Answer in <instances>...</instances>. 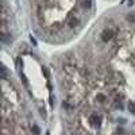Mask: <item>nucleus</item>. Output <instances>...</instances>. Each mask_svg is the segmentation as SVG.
I'll use <instances>...</instances> for the list:
<instances>
[{
    "label": "nucleus",
    "instance_id": "1",
    "mask_svg": "<svg viewBox=\"0 0 135 135\" xmlns=\"http://www.w3.org/2000/svg\"><path fill=\"white\" fill-rule=\"evenodd\" d=\"M89 120H91V123H92L93 126H100V122H101L100 116H99V115H96V114L91 115V118H89Z\"/></svg>",
    "mask_w": 135,
    "mask_h": 135
},
{
    "label": "nucleus",
    "instance_id": "2",
    "mask_svg": "<svg viewBox=\"0 0 135 135\" xmlns=\"http://www.w3.org/2000/svg\"><path fill=\"white\" fill-rule=\"evenodd\" d=\"M111 38H112V31H111V30L103 31V34H101V39H103L104 42H108Z\"/></svg>",
    "mask_w": 135,
    "mask_h": 135
},
{
    "label": "nucleus",
    "instance_id": "3",
    "mask_svg": "<svg viewBox=\"0 0 135 135\" xmlns=\"http://www.w3.org/2000/svg\"><path fill=\"white\" fill-rule=\"evenodd\" d=\"M127 20L130 22V23H135V12H131L127 15Z\"/></svg>",
    "mask_w": 135,
    "mask_h": 135
},
{
    "label": "nucleus",
    "instance_id": "4",
    "mask_svg": "<svg viewBox=\"0 0 135 135\" xmlns=\"http://www.w3.org/2000/svg\"><path fill=\"white\" fill-rule=\"evenodd\" d=\"M78 22H80L78 19L73 18V19H70V20H69V26H70V27H76V26L78 25Z\"/></svg>",
    "mask_w": 135,
    "mask_h": 135
},
{
    "label": "nucleus",
    "instance_id": "5",
    "mask_svg": "<svg viewBox=\"0 0 135 135\" xmlns=\"http://www.w3.org/2000/svg\"><path fill=\"white\" fill-rule=\"evenodd\" d=\"M127 108H128V111L131 112L132 115H135V104L134 103H128L127 104Z\"/></svg>",
    "mask_w": 135,
    "mask_h": 135
},
{
    "label": "nucleus",
    "instance_id": "6",
    "mask_svg": "<svg viewBox=\"0 0 135 135\" xmlns=\"http://www.w3.org/2000/svg\"><path fill=\"white\" fill-rule=\"evenodd\" d=\"M92 2H91V0H83V3H81V6L84 7V8H91V4Z\"/></svg>",
    "mask_w": 135,
    "mask_h": 135
},
{
    "label": "nucleus",
    "instance_id": "7",
    "mask_svg": "<svg viewBox=\"0 0 135 135\" xmlns=\"http://www.w3.org/2000/svg\"><path fill=\"white\" fill-rule=\"evenodd\" d=\"M97 100L100 101V103H104V101H105V96L103 93H99L97 95Z\"/></svg>",
    "mask_w": 135,
    "mask_h": 135
},
{
    "label": "nucleus",
    "instance_id": "8",
    "mask_svg": "<svg viewBox=\"0 0 135 135\" xmlns=\"http://www.w3.org/2000/svg\"><path fill=\"white\" fill-rule=\"evenodd\" d=\"M2 76H3V78L7 77V70H6V68H4V66L2 68Z\"/></svg>",
    "mask_w": 135,
    "mask_h": 135
},
{
    "label": "nucleus",
    "instance_id": "9",
    "mask_svg": "<svg viewBox=\"0 0 135 135\" xmlns=\"http://www.w3.org/2000/svg\"><path fill=\"white\" fill-rule=\"evenodd\" d=\"M43 74H45V77H46V78H49V70L46 69V68H43Z\"/></svg>",
    "mask_w": 135,
    "mask_h": 135
},
{
    "label": "nucleus",
    "instance_id": "10",
    "mask_svg": "<svg viewBox=\"0 0 135 135\" xmlns=\"http://www.w3.org/2000/svg\"><path fill=\"white\" fill-rule=\"evenodd\" d=\"M32 130H34V134H39V128H38V127H37L35 124L32 126Z\"/></svg>",
    "mask_w": 135,
    "mask_h": 135
}]
</instances>
